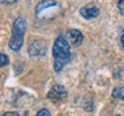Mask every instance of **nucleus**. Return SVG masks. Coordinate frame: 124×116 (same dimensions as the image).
<instances>
[{
	"label": "nucleus",
	"mask_w": 124,
	"mask_h": 116,
	"mask_svg": "<svg viewBox=\"0 0 124 116\" xmlns=\"http://www.w3.org/2000/svg\"><path fill=\"white\" fill-rule=\"evenodd\" d=\"M53 58H54V70L56 72L61 71L63 67L71 60L70 43L66 37L59 36L53 45Z\"/></svg>",
	"instance_id": "1"
},
{
	"label": "nucleus",
	"mask_w": 124,
	"mask_h": 116,
	"mask_svg": "<svg viewBox=\"0 0 124 116\" xmlns=\"http://www.w3.org/2000/svg\"><path fill=\"white\" fill-rule=\"evenodd\" d=\"M25 30H27V21L23 16H20L13 23L12 38L9 40V48L12 51L17 52V51L22 48Z\"/></svg>",
	"instance_id": "2"
},
{
	"label": "nucleus",
	"mask_w": 124,
	"mask_h": 116,
	"mask_svg": "<svg viewBox=\"0 0 124 116\" xmlns=\"http://www.w3.org/2000/svg\"><path fill=\"white\" fill-rule=\"evenodd\" d=\"M46 52H47V43L43 39H37L32 41L28 48V53L31 58L43 56L46 54Z\"/></svg>",
	"instance_id": "3"
},
{
	"label": "nucleus",
	"mask_w": 124,
	"mask_h": 116,
	"mask_svg": "<svg viewBox=\"0 0 124 116\" xmlns=\"http://www.w3.org/2000/svg\"><path fill=\"white\" fill-rule=\"evenodd\" d=\"M67 94H68V92H67L66 87L63 85L56 84L48 91L47 98L51 100H55V101H61V100L67 98Z\"/></svg>",
	"instance_id": "4"
},
{
	"label": "nucleus",
	"mask_w": 124,
	"mask_h": 116,
	"mask_svg": "<svg viewBox=\"0 0 124 116\" xmlns=\"http://www.w3.org/2000/svg\"><path fill=\"white\" fill-rule=\"evenodd\" d=\"M67 39H68V41H69L71 45L79 46V45L83 43L84 36H83V33H82L79 30L71 29V30H68V31H67Z\"/></svg>",
	"instance_id": "5"
},
{
	"label": "nucleus",
	"mask_w": 124,
	"mask_h": 116,
	"mask_svg": "<svg viewBox=\"0 0 124 116\" xmlns=\"http://www.w3.org/2000/svg\"><path fill=\"white\" fill-rule=\"evenodd\" d=\"M99 13H100V10L95 6H84L79 9V14L86 20L95 18L99 15Z\"/></svg>",
	"instance_id": "6"
},
{
	"label": "nucleus",
	"mask_w": 124,
	"mask_h": 116,
	"mask_svg": "<svg viewBox=\"0 0 124 116\" xmlns=\"http://www.w3.org/2000/svg\"><path fill=\"white\" fill-rule=\"evenodd\" d=\"M55 5H58L55 0H43L36 6V14H39L41 10H45V9L49 8L52 6H55Z\"/></svg>",
	"instance_id": "7"
},
{
	"label": "nucleus",
	"mask_w": 124,
	"mask_h": 116,
	"mask_svg": "<svg viewBox=\"0 0 124 116\" xmlns=\"http://www.w3.org/2000/svg\"><path fill=\"white\" fill-rule=\"evenodd\" d=\"M111 97L114 99H121L124 101V86H117L113 90Z\"/></svg>",
	"instance_id": "8"
},
{
	"label": "nucleus",
	"mask_w": 124,
	"mask_h": 116,
	"mask_svg": "<svg viewBox=\"0 0 124 116\" xmlns=\"http://www.w3.org/2000/svg\"><path fill=\"white\" fill-rule=\"evenodd\" d=\"M8 63H9L8 56L5 53H1L0 54V66H1V67H5V66H7Z\"/></svg>",
	"instance_id": "9"
},
{
	"label": "nucleus",
	"mask_w": 124,
	"mask_h": 116,
	"mask_svg": "<svg viewBox=\"0 0 124 116\" xmlns=\"http://www.w3.org/2000/svg\"><path fill=\"white\" fill-rule=\"evenodd\" d=\"M36 116H51V112L47 108H43V109H40L39 112L37 113Z\"/></svg>",
	"instance_id": "10"
},
{
	"label": "nucleus",
	"mask_w": 124,
	"mask_h": 116,
	"mask_svg": "<svg viewBox=\"0 0 124 116\" xmlns=\"http://www.w3.org/2000/svg\"><path fill=\"white\" fill-rule=\"evenodd\" d=\"M117 8L120 10V13L122 15H124V0H118L117 2Z\"/></svg>",
	"instance_id": "11"
},
{
	"label": "nucleus",
	"mask_w": 124,
	"mask_h": 116,
	"mask_svg": "<svg viewBox=\"0 0 124 116\" xmlns=\"http://www.w3.org/2000/svg\"><path fill=\"white\" fill-rule=\"evenodd\" d=\"M2 116H20V115L15 112H6L5 114H2Z\"/></svg>",
	"instance_id": "12"
},
{
	"label": "nucleus",
	"mask_w": 124,
	"mask_h": 116,
	"mask_svg": "<svg viewBox=\"0 0 124 116\" xmlns=\"http://www.w3.org/2000/svg\"><path fill=\"white\" fill-rule=\"evenodd\" d=\"M2 4H6V5H10V4H14L16 0H1Z\"/></svg>",
	"instance_id": "13"
},
{
	"label": "nucleus",
	"mask_w": 124,
	"mask_h": 116,
	"mask_svg": "<svg viewBox=\"0 0 124 116\" xmlns=\"http://www.w3.org/2000/svg\"><path fill=\"white\" fill-rule=\"evenodd\" d=\"M121 43H122V45H123V47H124V32L122 33V36H121Z\"/></svg>",
	"instance_id": "14"
}]
</instances>
